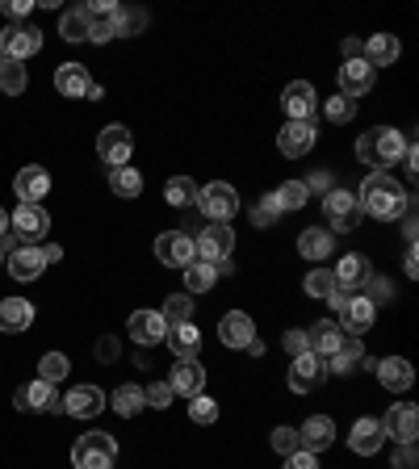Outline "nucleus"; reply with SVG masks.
<instances>
[{
    "label": "nucleus",
    "instance_id": "obj_1",
    "mask_svg": "<svg viewBox=\"0 0 419 469\" xmlns=\"http://www.w3.org/2000/svg\"><path fill=\"white\" fill-rule=\"evenodd\" d=\"M357 206H361V214H369V218L394 222V218H403L407 210H411V193L394 180V172H369L365 185H361Z\"/></svg>",
    "mask_w": 419,
    "mask_h": 469
},
{
    "label": "nucleus",
    "instance_id": "obj_2",
    "mask_svg": "<svg viewBox=\"0 0 419 469\" xmlns=\"http://www.w3.org/2000/svg\"><path fill=\"white\" fill-rule=\"evenodd\" d=\"M403 152H407V135H398L390 126H374V130H365L357 138V160L369 164L374 172H386L390 164H398Z\"/></svg>",
    "mask_w": 419,
    "mask_h": 469
},
{
    "label": "nucleus",
    "instance_id": "obj_3",
    "mask_svg": "<svg viewBox=\"0 0 419 469\" xmlns=\"http://www.w3.org/2000/svg\"><path fill=\"white\" fill-rule=\"evenodd\" d=\"M327 302L335 306V315H340V332H344V335H365L369 327H374L377 306L369 302L365 293H340V290H335Z\"/></svg>",
    "mask_w": 419,
    "mask_h": 469
},
{
    "label": "nucleus",
    "instance_id": "obj_4",
    "mask_svg": "<svg viewBox=\"0 0 419 469\" xmlns=\"http://www.w3.org/2000/svg\"><path fill=\"white\" fill-rule=\"evenodd\" d=\"M118 461V444L110 432H88L71 444V465L76 469H113Z\"/></svg>",
    "mask_w": 419,
    "mask_h": 469
},
{
    "label": "nucleus",
    "instance_id": "obj_5",
    "mask_svg": "<svg viewBox=\"0 0 419 469\" xmlns=\"http://www.w3.org/2000/svg\"><path fill=\"white\" fill-rule=\"evenodd\" d=\"M42 51V29L29 26V21H9L0 29V55L13 59V63H26L29 55Z\"/></svg>",
    "mask_w": 419,
    "mask_h": 469
},
{
    "label": "nucleus",
    "instance_id": "obj_6",
    "mask_svg": "<svg viewBox=\"0 0 419 469\" xmlns=\"http://www.w3.org/2000/svg\"><path fill=\"white\" fill-rule=\"evenodd\" d=\"M155 256H160V264H168V268H189V264L197 260L193 234L189 231H164L160 239H155Z\"/></svg>",
    "mask_w": 419,
    "mask_h": 469
},
{
    "label": "nucleus",
    "instance_id": "obj_7",
    "mask_svg": "<svg viewBox=\"0 0 419 469\" xmlns=\"http://www.w3.org/2000/svg\"><path fill=\"white\" fill-rule=\"evenodd\" d=\"M197 206L210 214V222H231V214L239 210V193L226 185V180H214L197 193Z\"/></svg>",
    "mask_w": 419,
    "mask_h": 469
},
{
    "label": "nucleus",
    "instance_id": "obj_8",
    "mask_svg": "<svg viewBox=\"0 0 419 469\" xmlns=\"http://www.w3.org/2000/svg\"><path fill=\"white\" fill-rule=\"evenodd\" d=\"M97 155L105 160L110 168H126L130 164V155H135V138L126 126H105L97 135Z\"/></svg>",
    "mask_w": 419,
    "mask_h": 469
},
{
    "label": "nucleus",
    "instance_id": "obj_9",
    "mask_svg": "<svg viewBox=\"0 0 419 469\" xmlns=\"http://www.w3.org/2000/svg\"><path fill=\"white\" fill-rule=\"evenodd\" d=\"M323 214H327V222L335 231H357L361 226V206H357V197L349 189H332L323 197Z\"/></svg>",
    "mask_w": 419,
    "mask_h": 469
},
{
    "label": "nucleus",
    "instance_id": "obj_10",
    "mask_svg": "<svg viewBox=\"0 0 419 469\" xmlns=\"http://www.w3.org/2000/svg\"><path fill=\"white\" fill-rule=\"evenodd\" d=\"M197 256L206 264H214V260H226L231 256V248H235V231H231V222H210L206 231L197 234Z\"/></svg>",
    "mask_w": 419,
    "mask_h": 469
},
{
    "label": "nucleus",
    "instance_id": "obj_11",
    "mask_svg": "<svg viewBox=\"0 0 419 469\" xmlns=\"http://www.w3.org/2000/svg\"><path fill=\"white\" fill-rule=\"evenodd\" d=\"M281 110L290 122H310V113L319 110V97H315V88L307 80H293L285 93H281Z\"/></svg>",
    "mask_w": 419,
    "mask_h": 469
},
{
    "label": "nucleus",
    "instance_id": "obj_12",
    "mask_svg": "<svg viewBox=\"0 0 419 469\" xmlns=\"http://www.w3.org/2000/svg\"><path fill=\"white\" fill-rule=\"evenodd\" d=\"M340 344H344V332H340V323H332V318H323V323H315L307 332V352L310 357H319L323 365L340 352Z\"/></svg>",
    "mask_w": 419,
    "mask_h": 469
},
{
    "label": "nucleus",
    "instance_id": "obj_13",
    "mask_svg": "<svg viewBox=\"0 0 419 469\" xmlns=\"http://www.w3.org/2000/svg\"><path fill=\"white\" fill-rule=\"evenodd\" d=\"M382 432H386V436H394L398 444H415V436H419V411L411 407V402H398V407H390V415L382 419Z\"/></svg>",
    "mask_w": 419,
    "mask_h": 469
},
{
    "label": "nucleus",
    "instance_id": "obj_14",
    "mask_svg": "<svg viewBox=\"0 0 419 469\" xmlns=\"http://www.w3.org/2000/svg\"><path fill=\"white\" fill-rule=\"evenodd\" d=\"M374 80H377V71L369 68L365 59H349V63L340 68V97H349V101L365 97V93L374 88Z\"/></svg>",
    "mask_w": 419,
    "mask_h": 469
},
{
    "label": "nucleus",
    "instance_id": "obj_15",
    "mask_svg": "<svg viewBox=\"0 0 419 469\" xmlns=\"http://www.w3.org/2000/svg\"><path fill=\"white\" fill-rule=\"evenodd\" d=\"M9 226H13L17 239L34 243V239H42V234L51 231V214H46L42 206H17L13 218H9Z\"/></svg>",
    "mask_w": 419,
    "mask_h": 469
},
{
    "label": "nucleus",
    "instance_id": "obj_16",
    "mask_svg": "<svg viewBox=\"0 0 419 469\" xmlns=\"http://www.w3.org/2000/svg\"><path fill=\"white\" fill-rule=\"evenodd\" d=\"M315 122H285L281 126V135H277V147L281 155H290V160H302V155L315 147Z\"/></svg>",
    "mask_w": 419,
    "mask_h": 469
},
{
    "label": "nucleus",
    "instance_id": "obj_17",
    "mask_svg": "<svg viewBox=\"0 0 419 469\" xmlns=\"http://www.w3.org/2000/svg\"><path fill=\"white\" fill-rule=\"evenodd\" d=\"M126 332H130V340H135V344H160V340H164L168 335V323H164V315H160V310H135V315H130V323H126Z\"/></svg>",
    "mask_w": 419,
    "mask_h": 469
},
{
    "label": "nucleus",
    "instance_id": "obj_18",
    "mask_svg": "<svg viewBox=\"0 0 419 469\" xmlns=\"http://www.w3.org/2000/svg\"><path fill=\"white\" fill-rule=\"evenodd\" d=\"M218 340H223V348H243L256 340V327H251V315H243V310H231V315L218 318Z\"/></svg>",
    "mask_w": 419,
    "mask_h": 469
},
{
    "label": "nucleus",
    "instance_id": "obj_19",
    "mask_svg": "<svg viewBox=\"0 0 419 469\" xmlns=\"http://www.w3.org/2000/svg\"><path fill=\"white\" fill-rule=\"evenodd\" d=\"M13 189H17V197H21V206H38L42 197L51 193V177H46V168L29 164V168H21V172H17Z\"/></svg>",
    "mask_w": 419,
    "mask_h": 469
},
{
    "label": "nucleus",
    "instance_id": "obj_20",
    "mask_svg": "<svg viewBox=\"0 0 419 469\" xmlns=\"http://www.w3.org/2000/svg\"><path fill=\"white\" fill-rule=\"evenodd\" d=\"M172 394H185V399H193V394H206V369L197 365V360H177L172 365Z\"/></svg>",
    "mask_w": 419,
    "mask_h": 469
},
{
    "label": "nucleus",
    "instance_id": "obj_21",
    "mask_svg": "<svg viewBox=\"0 0 419 469\" xmlns=\"http://www.w3.org/2000/svg\"><path fill=\"white\" fill-rule=\"evenodd\" d=\"M335 290L340 293H361V285L369 281V260L365 256H344V260L332 268Z\"/></svg>",
    "mask_w": 419,
    "mask_h": 469
},
{
    "label": "nucleus",
    "instance_id": "obj_22",
    "mask_svg": "<svg viewBox=\"0 0 419 469\" xmlns=\"http://www.w3.org/2000/svg\"><path fill=\"white\" fill-rule=\"evenodd\" d=\"M319 382H323V360L319 357H310V352L293 357V365H290V390L293 394H310Z\"/></svg>",
    "mask_w": 419,
    "mask_h": 469
},
{
    "label": "nucleus",
    "instance_id": "obj_23",
    "mask_svg": "<svg viewBox=\"0 0 419 469\" xmlns=\"http://www.w3.org/2000/svg\"><path fill=\"white\" fill-rule=\"evenodd\" d=\"M59 407H63L68 415H76V419H93V415L105 411V394H101L97 386H76Z\"/></svg>",
    "mask_w": 419,
    "mask_h": 469
},
{
    "label": "nucleus",
    "instance_id": "obj_24",
    "mask_svg": "<svg viewBox=\"0 0 419 469\" xmlns=\"http://www.w3.org/2000/svg\"><path fill=\"white\" fill-rule=\"evenodd\" d=\"M386 444V432H382V419H357L349 436V448L361 457H374L377 448Z\"/></svg>",
    "mask_w": 419,
    "mask_h": 469
},
{
    "label": "nucleus",
    "instance_id": "obj_25",
    "mask_svg": "<svg viewBox=\"0 0 419 469\" xmlns=\"http://www.w3.org/2000/svg\"><path fill=\"white\" fill-rule=\"evenodd\" d=\"M298 440H302L307 453H323V448L335 440V424L327 419V415H310L307 424L298 428Z\"/></svg>",
    "mask_w": 419,
    "mask_h": 469
},
{
    "label": "nucleus",
    "instance_id": "obj_26",
    "mask_svg": "<svg viewBox=\"0 0 419 469\" xmlns=\"http://www.w3.org/2000/svg\"><path fill=\"white\" fill-rule=\"evenodd\" d=\"M377 377H382V386L390 390V394H398V390H411L415 369H411V360H403V357H386V360H377Z\"/></svg>",
    "mask_w": 419,
    "mask_h": 469
},
{
    "label": "nucleus",
    "instance_id": "obj_27",
    "mask_svg": "<svg viewBox=\"0 0 419 469\" xmlns=\"http://www.w3.org/2000/svg\"><path fill=\"white\" fill-rule=\"evenodd\" d=\"M42 268H46V260H42V251H38V248L21 243V248L9 251V273H13L17 281H38Z\"/></svg>",
    "mask_w": 419,
    "mask_h": 469
},
{
    "label": "nucleus",
    "instance_id": "obj_28",
    "mask_svg": "<svg viewBox=\"0 0 419 469\" xmlns=\"http://www.w3.org/2000/svg\"><path fill=\"white\" fill-rule=\"evenodd\" d=\"M335 248V234L327 226H307V231L298 234V251H302V260H327Z\"/></svg>",
    "mask_w": 419,
    "mask_h": 469
},
{
    "label": "nucleus",
    "instance_id": "obj_29",
    "mask_svg": "<svg viewBox=\"0 0 419 469\" xmlns=\"http://www.w3.org/2000/svg\"><path fill=\"white\" fill-rule=\"evenodd\" d=\"M168 348L177 352V360H197V348H201V332H197V323H177V327H168Z\"/></svg>",
    "mask_w": 419,
    "mask_h": 469
},
{
    "label": "nucleus",
    "instance_id": "obj_30",
    "mask_svg": "<svg viewBox=\"0 0 419 469\" xmlns=\"http://www.w3.org/2000/svg\"><path fill=\"white\" fill-rule=\"evenodd\" d=\"M403 55V46H398V38H394V34H374V38L365 42V63H369V68H390L394 59Z\"/></svg>",
    "mask_w": 419,
    "mask_h": 469
},
{
    "label": "nucleus",
    "instance_id": "obj_31",
    "mask_svg": "<svg viewBox=\"0 0 419 469\" xmlns=\"http://www.w3.org/2000/svg\"><path fill=\"white\" fill-rule=\"evenodd\" d=\"M17 407H21V411H59L55 386H46V382H29V386L17 390Z\"/></svg>",
    "mask_w": 419,
    "mask_h": 469
},
{
    "label": "nucleus",
    "instance_id": "obj_32",
    "mask_svg": "<svg viewBox=\"0 0 419 469\" xmlns=\"http://www.w3.org/2000/svg\"><path fill=\"white\" fill-rule=\"evenodd\" d=\"M88 71H84V63H59L55 68V88L63 93V97H88Z\"/></svg>",
    "mask_w": 419,
    "mask_h": 469
},
{
    "label": "nucleus",
    "instance_id": "obj_33",
    "mask_svg": "<svg viewBox=\"0 0 419 469\" xmlns=\"http://www.w3.org/2000/svg\"><path fill=\"white\" fill-rule=\"evenodd\" d=\"M34 323V306L26 298H4L0 302V332H26Z\"/></svg>",
    "mask_w": 419,
    "mask_h": 469
},
{
    "label": "nucleus",
    "instance_id": "obj_34",
    "mask_svg": "<svg viewBox=\"0 0 419 469\" xmlns=\"http://www.w3.org/2000/svg\"><path fill=\"white\" fill-rule=\"evenodd\" d=\"M197 193H201V189H197L193 180L189 177H172L164 185V197H168V206H177V210H189V206H197Z\"/></svg>",
    "mask_w": 419,
    "mask_h": 469
},
{
    "label": "nucleus",
    "instance_id": "obj_35",
    "mask_svg": "<svg viewBox=\"0 0 419 469\" xmlns=\"http://www.w3.org/2000/svg\"><path fill=\"white\" fill-rule=\"evenodd\" d=\"M110 189L118 197H139L143 193V177H139V168H110Z\"/></svg>",
    "mask_w": 419,
    "mask_h": 469
},
{
    "label": "nucleus",
    "instance_id": "obj_36",
    "mask_svg": "<svg viewBox=\"0 0 419 469\" xmlns=\"http://www.w3.org/2000/svg\"><path fill=\"white\" fill-rule=\"evenodd\" d=\"M214 281H218V273L206 260H193L185 268V293H206V290H214Z\"/></svg>",
    "mask_w": 419,
    "mask_h": 469
},
{
    "label": "nucleus",
    "instance_id": "obj_37",
    "mask_svg": "<svg viewBox=\"0 0 419 469\" xmlns=\"http://www.w3.org/2000/svg\"><path fill=\"white\" fill-rule=\"evenodd\" d=\"M110 407L122 415V419H130V415H139L147 402H143V390H139V386H118V390L110 394Z\"/></svg>",
    "mask_w": 419,
    "mask_h": 469
},
{
    "label": "nucleus",
    "instance_id": "obj_38",
    "mask_svg": "<svg viewBox=\"0 0 419 469\" xmlns=\"http://www.w3.org/2000/svg\"><path fill=\"white\" fill-rule=\"evenodd\" d=\"M88 29H93V21H88L84 9H68V13L59 17V34L68 42H88Z\"/></svg>",
    "mask_w": 419,
    "mask_h": 469
},
{
    "label": "nucleus",
    "instance_id": "obj_39",
    "mask_svg": "<svg viewBox=\"0 0 419 469\" xmlns=\"http://www.w3.org/2000/svg\"><path fill=\"white\" fill-rule=\"evenodd\" d=\"M160 315H164L168 327H177V323H193V293H172Z\"/></svg>",
    "mask_w": 419,
    "mask_h": 469
},
{
    "label": "nucleus",
    "instance_id": "obj_40",
    "mask_svg": "<svg viewBox=\"0 0 419 469\" xmlns=\"http://www.w3.org/2000/svg\"><path fill=\"white\" fill-rule=\"evenodd\" d=\"M361 357H365L361 340H357V335H344V344H340V352L332 357V373H352L357 365H361Z\"/></svg>",
    "mask_w": 419,
    "mask_h": 469
},
{
    "label": "nucleus",
    "instance_id": "obj_41",
    "mask_svg": "<svg viewBox=\"0 0 419 469\" xmlns=\"http://www.w3.org/2000/svg\"><path fill=\"white\" fill-rule=\"evenodd\" d=\"M68 373H71V360L63 357V352H46V357L38 360V382H46V386L63 382Z\"/></svg>",
    "mask_w": 419,
    "mask_h": 469
},
{
    "label": "nucleus",
    "instance_id": "obj_42",
    "mask_svg": "<svg viewBox=\"0 0 419 469\" xmlns=\"http://www.w3.org/2000/svg\"><path fill=\"white\" fill-rule=\"evenodd\" d=\"M26 84H29L26 63H13V59H4V68H0V93L17 97V93H26Z\"/></svg>",
    "mask_w": 419,
    "mask_h": 469
},
{
    "label": "nucleus",
    "instance_id": "obj_43",
    "mask_svg": "<svg viewBox=\"0 0 419 469\" xmlns=\"http://www.w3.org/2000/svg\"><path fill=\"white\" fill-rule=\"evenodd\" d=\"M302 290L310 293V298H319V302H327L335 293V276H332V268H310L307 273V281H302Z\"/></svg>",
    "mask_w": 419,
    "mask_h": 469
},
{
    "label": "nucleus",
    "instance_id": "obj_44",
    "mask_svg": "<svg viewBox=\"0 0 419 469\" xmlns=\"http://www.w3.org/2000/svg\"><path fill=\"white\" fill-rule=\"evenodd\" d=\"M277 206H281V214H285V210H302L307 206V197H310V189L307 185H302V180H285V185H281L277 193Z\"/></svg>",
    "mask_w": 419,
    "mask_h": 469
},
{
    "label": "nucleus",
    "instance_id": "obj_45",
    "mask_svg": "<svg viewBox=\"0 0 419 469\" xmlns=\"http://www.w3.org/2000/svg\"><path fill=\"white\" fill-rule=\"evenodd\" d=\"M189 419L201 424V428H210V424L218 419V402L210 399V394H193V399H189Z\"/></svg>",
    "mask_w": 419,
    "mask_h": 469
},
{
    "label": "nucleus",
    "instance_id": "obj_46",
    "mask_svg": "<svg viewBox=\"0 0 419 469\" xmlns=\"http://www.w3.org/2000/svg\"><path fill=\"white\" fill-rule=\"evenodd\" d=\"M323 113H327V122H352V113H357V101H349V97H340V93H335V97H327L323 101Z\"/></svg>",
    "mask_w": 419,
    "mask_h": 469
},
{
    "label": "nucleus",
    "instance_id": "obj_47",
    "mask_svg": "<svg viewBox=\"0 0 419 469\" xmlns=\"http://www.w3.org/2000/svg\"><path fill=\"white\" fill-rule=\"evenodd\" d=\"M281 218V206H277V197L265 193L256 206H251V226H273V222Z\"/></svg>",
    "mask_w": 419,
    "mask_h": 469
},
{
    "label": "nucleus",
    "instance_id": "obj_48",
    "mask_svg": "<svg viewBox=\"0 0 419 469\" xmlns=\"http://www.w3.org/2000/svg\"><path fill=\"white\" fill-rule=\"evenodd\" d=\"M113 26H118V34H139V29L147 26V13H139V9H118Z\"/></svg>",
    "mask_w": 419,
    "mask_h": 469
},
{
    "label": "nucleus",
    "instance_id": "obj_49",
    "mask_svg": "<svg viewBox=\"0 0 419 469\" xmlns=\"http://www.w3.org/2000/svg\"><path fill=\"white\" fill-rule=\"evenodd\" d=\"M268 440H273V448H277L281 457H290V453H298V448H302V440H298V432H293V428H273V436H268Z\"/></svg>",
    "mask_w": 419,
    "mask_h": 469
},
{
    "label": "nucleus",
    "instance_id": "obj_50",
    "mask_svg": "<svg viewBox=\"0 0 419 469\" xmlns=\"http://www.w3.org/2000/svg\"><path fill=\"white\" fill-rule=\"evenodd\" d=\"M143 402H147V407H155V411H164L168 402H172V386H168V382H155V386L143 390Z\"/></svg>",
    "mask_w": 419,
    "mask_h": 469
},
{
    "label": "nucleus",
    "instance_id": "obj_51",
    "mask_svg": "<svg viewBox=\"0 0 419 469\" xmlns=\"http://www.w3.org/2000/svg\"><path fill=\"white\" fill-rule=\"evenodd\" d=\"M285 469H319V457L307 453V448H298V453L285 457Z\"/></svg>",
    "mask_w": 419,
    "mask_h": 469
},
{
    "label": "nucleus",
    "instance_id": "obj_52",
    "mask_svg": "<svg viewBox=\"0 0 419 469\" xmlns=\"http://www.w3.org/2000/svg\"><path fill=\"white\" fill-rule=\"evenodd\" d=\"M0 9H4V17H9V21H21V17H29V9H34V0H4Z\"/></svg>",
    "mask_w": 419,
    "mask_h": 469
},
{
    "label": "nucleus",
    "instance_id": "obj_53",
    "mask_svg": "<svg viewBox=\"0 0 419 469\" xmlns=\"http://www.w3.org/2000/svg\"><path fill=\"white\" fill-rule=\"evenodd\" d=\"M281 348H285L290 357H302V352H307V332H285Z\"/></svg>",
    "mask_w": 419,
    "mask_h": 469
},
{
    "label": "nucleus",
    "instance_id": "obj_54",
    "mask_svg": "<svg viewBox=\"0 0 419 469\" xmlns=\"http://www.w3.org/2000/svg\"><path fill=\"white\" fill-rule=\"evenodd\" d=\"M419 457H415V444H398V453H394V469H415Z\"/></svg>",
    "mask_w": 419,
    "mask_h": 469
},
{
    "label": "nucleus",
    "instance_id": "obj_55",
    "mask_svg": "<svg viewBox=\"0 0 419 469\" xmlns=\"http://www.w3.org/2000/svg\"><path fill=\"white\" fill-rule=\"evenodd\" d=\"M302 185H307V189H319V193H332V189H335V185H332V172H327V168H319V172H315L310 180H302Z\"/></svg>",
    "mask_w": 419,
    "mask_h": 469
},
{
    "label": "nucleus",
    "instance_id": "obj_56",
    "mask_svg": "<svg viewBox=\"0 0 419 469\" xmlns=\"http://www.w3.org/2000/svg\"><path fill=\"white\" fill-rule=\"evenodd\" d=\"M118 352H122V348H118V335H101L97 357H101V360H118Z\"/></svg>",
    "mask_w": 419,
    "mask_h": 469
},
{
    "label": "nucleus",
    "instance_id": "obj_57",
    "mask_svg": "<svg viewBox=\"0 0 419 469\" xmlns=\"http://www.w3.org/2000/svg\"><path fill=\"white\" fill-rule=\"evenodd\" d=\"M403 268H407V276H415V273H419V251H415V243H407V256H403Z\"/></svg>",
    "mask_w": 419,
    "mask_h": 469
},
{
    "label": "nucleus",
    "instance_id": "obj_58",
    "mask_svg": "<svg viewBox=\"0 0 419 469\" xmlns=\"http://www.w3.org/2000/svg\"><path fill=\"white\" fill-rule=\"evenodd\" d=\"M403 234H407V243H415V206L403 214Z\"/></svg>",
    "mask_w": 419,
    "mask_h": 469
},
{
    "label": "nucleus",
    "instance_id": "obj_59",
    "mask_svg": "<svg viewBox=\"0 0 419 469\" xmlns=\"http://www.w3.org/2000/svg\"><path fill=\"white\" fill-rule=\"evenodd\" d=\"M38 251H42V260H46V264L63 260V248H59V243H46V248H38Z\"/></svg>",
    "mask_w": 419,
    "mask_h": 469
},
{
    "label": "nucleus",
    "instance_id": "obj_60",
    "mask_svg": "<svg viewBox=\"0 0 419 469\" xmlns=\"http://www.w3.org/2000/svg\"><path fill=\"white\" fill-rule=\"evenodd\" d=\"M344 55H349V59H357V55H361V42H357V38H349V42H344Z\"/></svg>",
    "mask_w": 419,
    "mask_h": 469
},
{
    "label": "nucleus",
    "instance_id": "obj_61",
    "mask_svg": "<svg viewBox=\"0 0 419 469\" xmlns=\"http://www.w3.org/2000/svg\"><path fill=\"white\" fill-rule=\"evenodd\" d=\"M243 352H248V357H265V344H260V340H251V344L243 348Z\"/></svg>",
    "mask_w": 419,
    "mask_h": 469
},
{
    "label": "nucleus",
    "instance_id": "obj_62",
    "mask_svg": "<svg viewBox=\"0 0 419 469\" xmlns=\"http://www.w3.org/2000/svg\"><path fill=\"white\" fill-rule=\"evenodd\" d=\"M4 234H9V214L0 210V239H4Z\"/></svg>",
    "mask_w": 419,
    "mask_h": 469
},
{
    "label": "nucleus",
    "instance_id": "obj_63",
    "mask_svg": "<svg viewBox=\"0 0 419 469\" xmlns=\"http://www.w3.org/2000/svg\"><path fill=\"white\" fill-rule=\"evenodd\" d=\"M0 264H4V248H0Z\"/></svg>",
    "mask_w": 419,
    "mask_h": 469
},
{
    "label": "nucleus",
    "instance_id": "obj_64",
    "mask_svg": "<svg viewBox=\"0 0 419 469\" xmlns=\"http://www.w3.org/2000/svg\"><path fill=\"white\" fill-rule=\"evenodd\" d=\"M0 68H4V55H0Z\"/></svg>",
    "mask_w": 419,
    "mask_h": 469
}]
</instances>
